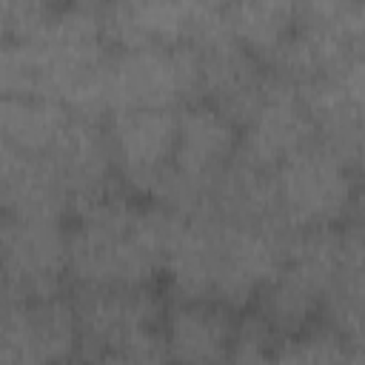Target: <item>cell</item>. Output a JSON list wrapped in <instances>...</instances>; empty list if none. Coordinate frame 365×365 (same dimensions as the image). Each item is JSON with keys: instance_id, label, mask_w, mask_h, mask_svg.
Listing matches in <instances>:
<instances>
[{"instance_id": "6da1fadb", "label": "cell", "mask_w": 365, "mask_h": 365, "mask_svg": "<svg viewBox=\"0 0 365 365\" xmlns=\"http://www.w3.org/2000/svg\"><path fill=\"white\" fill-rule=\"evenodd\" d=\"M68 225V277L83 288H154L182 214L125 188L80 208Z\"/></svg>"}, {"instance_id": "7a4b0ae2", "label": "cell", "mask_w": 365, "mask_h": 365, "mask_svg": "<svg viewBox=\"0 0 365 365\" xmlns=\"http://www.w3.org/2000/svg\"><path fill=\"white\" fill-rule=\"evenodd\" d=\"M103 111L180 108L200 100V57L194 46L111 48L103 63Z\"/></svg>"}, {"instance_id": "3957f363", "label": "cell", "mask_w": 365, "mask_h": 365, "mask_svg": "<svg viewBox=\"0 0 365 365\" xmlns=\"http://www.w3.org/2000/svg\"><path fill=\"white\" fill-rule=\"evenodd\" d=\"M356 174L319 140L274 168V194L291 231L334 228L356 202Z\"/></svg>"}, {"instance_id": "277c9868", "label": "cell", "mask_w": 365, "mask_h": 365, "mask_svg": "<svg viewBox=\"0 0 365 365\" xmlns=\"http://www.w3.org/2000/svg\"><path fill=\"white\" fill-rule=\"evenodd\" d=\"M77 354V322L66 294L26 299L0 282V365H60Z\"/></svg>"}, {"instance_id": "5b68a950", "label": "cell", "mask_w": 365, "mask_h": 365, "mask_svg": "<svg viewBox=\"0 0 365 365\" xmlns=\"http://www.w3.org/2000/svg\"><path fill=\"white\" fill-rule=\"evenodd\" d=\"M68 277V225L63 220L0 217V282L26 299L60 297Z\"/></svg>"}, {"instance_id": "8992f818", "label": "cell", "mask_w": 365, "mask_h": 365, "mask_svg": "<svg viewBox=\"0 0 365 365\" xmlns=\"http://www.w3.org/2000/svg\"><path fill=\"white\" fill-rule=\"evenodd\" d=\"M103 125L117 180L128 194L151 200L157 182L171 168L177 108H117L106 114Z\"/></svg>"}, {"instance_id": "52a82bcc", "label": "cell", "mask_w": 365, "mask_h": 365, "mask_svg": "<svg viewBox=\"0 0 365 365\" xmlns=\"http://www.w3.org/2000/svg\"><path fill=\"white\" fill-rule=\"evenodd\" d=\"M188 46L200 57V100L225 114L237 128H245L265 100L271 71L228 34L225 23L194 37Z\"/></svg>"}, {"instance_id": "ba28073f", "label": "cell", "mask_w": 365, "mask_h": 365, "mask_svg": "<svg viewBox=\"0 0 365 365\" xmlns=\"http://www.w3.org/2000/svg\"><path fill=\"white\" fill-rule=\"evenodd\" d=\"M77 322V354L80 362L123 345L140 334L160 331L163 299L154 288H83L77 285L68 297Z\"/></svg>"}, {"instance_id": "9c48e42d", "label": "cell", "mask_w": 365, "mask_h": 365, "mask_svg": "<svg viewBox=\"0 0 365 365\" xmlns=\"http://www.w3.org/2000/svg\"><path fill=\"white\" fill-rule=\"evenodd\" d=\"M314 140L317 125L299 103L297 88L288 80L271 74L265 100L251 123L240 128V143L231 160L257 171H274L285 157L311 145Z\"/></svg>"}, {"instance_id": "30bf717a", "label": "cell", "mask_w": 365, "mask_h": 365, "mask_svg": "<svg viewBox=\"0 0 365 365\" xmlns=\"http://www.w3.org/2000/svg\"><path fill=\"white\" fill-rule=\"evenodd\" d=\"M43 157L57 171L68 194L71 214L123 188V182L114 174L103 117H86L71 111L60 137Z\"/></svg>"}, {"instance_id": "8fae6325", "label": "cell", "mask_w": 365, "mask_h": 365, "mask_svg": "<svg viewBox=\"0 0 365 365\" xmlns=\"http://www.w3.org/2000/svg\"><path fill=\"white\" fill-rule=\"evenodd\" d=\"M237 311L208 299H174L163 314V342L171 365H220L237 336Z\"/></svg>"}, {"instance_id": "7c38bea8", "label": "cell", "mask_w": 365, "mask_h": 365, "mask_svg": "<svg viewBox=\"0 0 365 365\" xmlns=\"http://www.w3.org/2000/svg\"><path fill=\"white\" fill-rule=\"evenodd\" d=\"M240 143V128L214 106L194 100L177 108V143L171 168L194 188H211L214 177L231 163Z\"/></svg>"}, {"instance_id": "4fadbf2b", "label": "cell", "mask_w": 365, "mask_h": 365, "mask_svg": "<svg viewBox=\"0 0 365 365\" xmlns=\"http://www.w3.org/2000/svg\"><path fill=\"white\" fill-rule=\"evenodd\" d=\"M211 3H103L108 48H165L194 37Z\"/></svg>"}, {"instance_id": "5bb4252c", "label": "cell", "mask_w": 365, "mask_h": 365, "mask_svg": "<svg viewBox=\"0 0 365 365\" xmlns=\"http://www.w3.org/2000/svg\"><path fill=\"white\" fill-rule=\"evenodd\" d=\"M222 23L228 34L242 43L265 68L277 48L297 26V3L285 0H242V3H222Z\"/></svg>"}, {"instance_id": "9a60e30c", "label": "cell", "mask_w": 365, "mask_h": 365, "mask_svg": "<svg viewBox=\"0 0 365 365\" xmlns=\"http://www.w3.org/2000/svg\"><path fill=\"white\" fill-rule=\"evenodd\" d=\"M68 117L71 111L54 100L0 97V140L43 157L60 137Z\"/></svg>"}, {"instance_id": "2e32d148", "label": "cell", "mask_w": 365, "mask_h": 365, "mask_svg": "<svg viewBox=\"0 0 365 365\" xmlns=\"http://www.w3.org/2000/svg\"><path fill=\"white\" fill-rule=\"evenodd\" d=\"M83 365H171L163 342V331L140 334L123 345H114Z\"/></svg>"}, {"instance_id": "e0dca14e", "label": "cell", "mask_w": 365, "mask_h": 365, "mask_svg": "<svg viewBox=\"0 0 365 365\" xmlns=\"http://www.w3.org/2000/svg\"><path fill=\"white\" fill-rule=\"evenodd\" d=\"M54 3H0V43L29 40L51 17Z\"/></svg>"}, {"instance_id": "ac0fdd59", "label": "cell", "mask_w": 365, "mask_h": 365, "mask_svg": "<svg viewBox=\"0 0 365 365\" xmlns=\"http://www.w3.org/2000/svg\"><path fill=\"white\" fill-rule=\"evenodd\" d=\"M60 365H83V362H74V359H68V362H60Z\"/></svg>"}, {"instance_id": "d6986e66", "label": "cell", "mask_w": 365, "mask_h": 365, "mask_svg": "<svg viewBox=\"0 0 365 365\" xmlns=\"http://www.w3.org/2000/svg\"><path fill=\"white\" fill-rule=\"evenodd\" d=\"M220 365H225V362H220Z\"/></svg>"}]
</instances>
